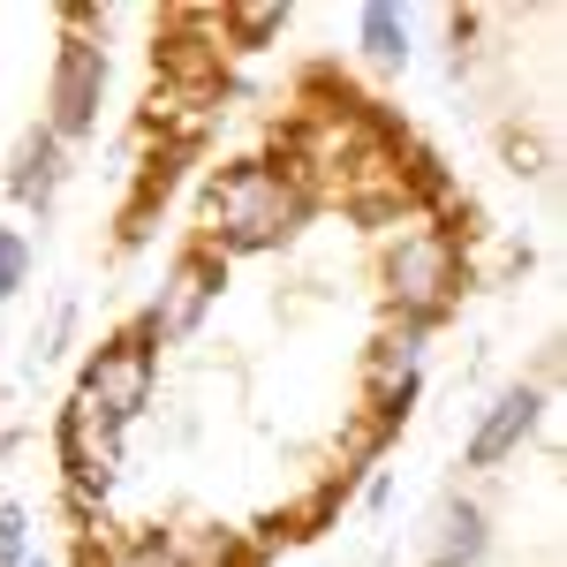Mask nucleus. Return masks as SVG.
I'll list each match as a JSON object with an SVG mask.
<instances>
[{
    "label": "nucleus",
    "instance_id": "1",
    "mask_svg": "<svg viewBox=\"0 0 567 567\" xmlns=\"http://www.w3.org/2000/svg\"><path fill=\"white\" fill-rule=\"evenodd\" d=\"M303 213V197H296V182L272 175V167H235V175L213 182V197H205V219H213L219 250H265V243H280L288 227Z\"/></svg>",
    "mask_w": 567,
    "mask_h": 567
},
{
    "label": "nucleus",
    "instance_id": "2",
    "mask_svg": "<svg viewBox=\"0 0 567 567\" xmlns=\"http://www.w3.org/2000/svg\"><path fill=\"white\" fill-rule=\"evenodd\" d=\"M144 393H152V349L136 341V333H122L114 349H99L84 363V386H76V409H91L99 424H130L136 409H144Z\"/></svg>",
    "mask_w": 567,
    "mask_h": 567
},
{
    "label": "nucleus",
    "instance_id": "6",
    "mask_svg": "<svg viewBox=\"0 0 567 567\" xmlns=\"http://www.w3.org/2000/svg\"><path fill=\"white\" fill-rule=\"evenodd\" d=\"M529 424H537V393L515 386L492 401V416H484L477 432H470V470H492V462H507L515 446L529 439Z\"/></svg>",
    "mask_w": 567,
    "mask_h": 567
},
{
    "label": "nucleus",
    "instance_id": "3",
    "mask_svg": "<svg viewBox=\"0 0 567 567\" xmlns=\"http://www.w3.org/2000/svg\"><path fill=\"white\" fill-rule=\"evenodd\" d=\"M386 288L409 318H432L446 296H454V243L439 227H416L386 250Z\"/></svg>",
    "mask_w": 567,
    "mask_h": 567
},
{
    "label": "nucleus",
    "instance_id": "11",
    "mask_svg": "<svg viewBox=\"0 0 567 567\" xmlns=\"http://www.w3.org/2000/svg\"><path fill=\"white\" fill-rule=\"evenodd\" d=\"M23 545H31L23 507H0V567H23Z\"/></svg>",
    "mask_w": 567,
    "mask_h": 567
},
{
    "label": "nucleus",
    "instance_id": "4",
    "mask_svg": "<svg viewBox=\"0 0 567 567\" xmlns=\"http://www.w3.org/2000/svg\"><path fill=\"white\" fill-rule=\"evenodd\" d=\"M213 296H219V258L213 250H189V258L167 272V288H159V303H152V318H144L136 341H189L197 318L213 310Z\"/></svg>",
    "mask_w": 567,
    "mask_h": 567
},
{
    "label": "nucleus",
    "instance_id": "7",
    "mask_svg": "<svg viewBox=\"0 0 567 567\" xmlns=\"http://www.w3.org/2000/svg\"><path fill=\"white\" fill-rule=\"evenodd\" d=\"M61 189V136L53 130H31L16 144V167H8V197H23V205H45Z\"/></svg>",
    "mask_w": 567,
    "mask_h": 567
},
{
    "label": "nucleus",
    "instance_id": "5",
    "mask_svg": "<svg viewBox=\"0 0 567 567\" xmlns=\"http://www.w3.org/2000/svg\"><path fill=\"white\" fill-rule=\"evenodd\" d=\"M99 99H106V53L69 39L61 69H53V136H84L99 122Z\"/></svg>",
    "mask_w": 567,
    "mask_h": 567
},
{
    "label": "nucleus",
    "instance_id": "12",
    "mask_svg": "<svg viewBox=\"0 0 567 567\" xmlns=\"http://www.w3.org/2000/svg\"><path fill=\"white\" fill-rule=\"evenodd\" d=\"M235 31H243V39H265V31H280V8H243V16H235Z\"/></svg>",
    "mask_w": 567,
    "mask_h": 567
},
{
    "label": "nucleus",
    "instance_id": "8",
    "mask_svg": "<svg viewBox=\"0 0 567 567\" xmlns=\"http://www.w3.org/2000/svg\"><path fill=\"white\" fill-rule=\"evenodd\" d=\"M484 560V515L470 499H446L439 515V545H432V567H477Z\"/></svg>",
    "mask_w": 567,
    "mask_h": 567
},
{
    "label": "nucleus",
    "instance_id": "13",
    "mask_svg": "<svg viewBox=\"0 0 567 567\" xmlns=\"http://www.w3.org/2000/svg\"><path fill=\"white\" fill-rule=\"evenodd\" d=\"M23 567H45V560H23Z\"/></svg>",
    "mask_w": 567,
    "mask_h": 567
},
{
    "label": "nucleus",
    "instance_id": "9",
    "mask_svg": "<svg viewBox=\"0 0 567 567\" xmlns=\"http://www.w3.org/2000/svg\"><path fill=\"white\" fill-rule=\"evenodd\" d=\"M363 53L386 61V69L409 53V23H401V8H363Z\"/></svg>",
    "mask_w": 567,
    "mask_h": 567
},
{
    "label": "nucleus",
    "instance_id": "10",
    "mask_svg": "<svg viewBox=\"0 0 567 567\" xmlns=\"http://www.w3.org/2000/svg\"><path fill=\"white\" fill-rule=\"evenodd\" d=\"M23 280H31V243L16 227H0V296H16Z\"/></svg>",
    "mask_w": 567,
    "mask_h": 567
}]
</instances>
